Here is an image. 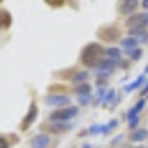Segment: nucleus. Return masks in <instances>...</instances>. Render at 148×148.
I'll return each instance as SVG.
<instances>
[{
    "mask_svg": "<svg viewBox=\"0 0 148 148\" xmlns=\"http://www.w3.org/2000/svg\"><path fill=\"white\" fill-rule=\"evenodd\" d=\"M105 49L101 46V43H89L83 47L82 51V62L89 68H98L102 61L105 59Z\"/></svg>",
    "mask_w": 148,
    "mask_h": 148,
    "instance_id": "1",
    "label": "nucleus"
},
{
    "mask_svg": "<svg viewBox=\"0 0 148 148\" xmlns=\"http://www.w3.org/2000/svg\"><path fill=\"white\" fill-rule=\"evenodd\" d=\"M77 114H79V107L70 105V107H65V108H58V110H55L53 113H51L49 119H51L52 121L68 123V120L74 119Z\"/></svg>",
    "mask_w": 148,
    "mask_h": 148,
    "instance_id": "2",
    "label": "nucleus"
},
{
    "mask_svg": "<svg viewBox=\"0 0 148 148\" xmlns=\"http://www.w3.org/2000/svg\"><path fill=\"white\" fill-rule=\"evenodd\" d=\"M148 25V12L133 14L126 19V27L129 30H145Z\"/></svg>",
    "mask_w": 148,
    "mask_h": 148,
    "instance_id": "3",
    "label": "nucleus"
},
{
    "mask_svg": "<svg viewBox=\"0 0 148 148\" xmlns=\"http://www.w3.org/2000/svg\"><path fill=\"white\" fill-rule=\"evenodd\" d=\"M96 37L101 42L111 43V42H116L120 39V30L116 25H105L96 31Z\"/></svg>",
    "mask_w": 148,
    "mask_h": 148,
    "instance_id": "4",
    "label": "nucleus"
},
{
    "mask_svg": "<svg viewBox=\"0 0 148 148\" xmlns=\"http://www.w3.org/2000/svg\"><path fill=\"white\" fill-rule=\"evenodd\" d=\"M117 64H120V61L105 58L102 62L98 65V68H96V76L101 77V79H107L110 74H113V71H114V68H116Z\"/></svg>",
    "mask_w": 148,
    "mask_h": 148,
    "instance_id": "5",
    "label": "nucleus"
},
{
    "mask_svg": "<svg viewBox=\"0 0 148 148\" xmlns=\"http://www.w3.org/2000/svg\"><path fill=\"white\" fill-rule=\"evenodd\" d=\"M45 102H46V105H51V107L65 108V107H70L71 99H70V96H67V95H56V93H53V95L46 96Z\"/></svg>",
    "mask_w": 148,
    "mask_h": 148,
    "instance_id": "6",
    "label": "nucleus"
},
{
    "mask_svg": "<svg viewBox=\"0 0 148 148\" xmlns=\"http://www.w3.org/2000/svg\"><path fill=\"white\" fill-rule=\"evenodd\" d=\"M37 116H39V107L36 105V102H31V104H30V108H28V113L25 114V117L22 119V126H21V129H22V130H27V129L33 125V123L36 121Z\"/></svg>",
    "mask_w": 148,
    "mask_h": 148,
    "instance_id": "7",
    "label": "nucleus"
},
{
    "mask_svg": "<svg viewBox=\"0 0 148 148\" xmlns=\"http://www.w3.org/2000/svg\"><path fill=\"white\" fill-rule=\"evenodd\" d=\"M45 129L49 133H53V135H61V133H65L70 132L73 129L71 123H59V121H52V123H47L45 126Z\"/></svg>",
    "mask_w": 148,
    "mask_h": 148,
    "instance_id": "8",
    "label": "nucleus"
},
{
    "mask_svg": "<svg viewBox=\"0 0 148 148\" xmlns=\"http://www.w3.org/2000/svg\"><path fill=\"white\" fill-rule=\"evenodd\" d=\"M51 144V135L49 133H39L31 139V148H47Z\"/></svg>",
    "mask_w": 148,
    "mask_h": 148,
    "instance_id": "9",
    "label": "nucleus"
},
{
    "mask_svg": "<svg viewBox=\"0 0 148 148\" xmlns=\"http://www.w3.org/2000/svg\"><path fill=\"white\" fill-rule=\"evenodd\" d=\"M139 6V2L138 0H125L121 2L120 6H119V10L121 15H133V12L136 10V8Z\"/></svg>",
    "mask_w": 148,
    "mask_h": 148,
    "instance_id": "10",
    "label": "nucleus"
},
{
    "mask_svg": "<svg viewBox=\"0 0 148 148\" xmlns=\"http://www.w3.org/2000/svg\"><path fill=\"white\" fill-rule=\"evenodd\" d=\"M120 45H121V47L125 49L126 52H130V51H133V49H138V45H139V42L135 39V37H125V39H121L120 40Z\"/></svg>",
    "mask_w": 148,
    "mask_h": 148,
    "instance_id": "11",
    "label": "nucleus"
},
{
    "mask_svg": "<svg viewBox=\"0 0 148 148\" xmlns=\"http://www.w3.org/2000/svg\"><path fill=\"white\" fill-rule=\"evenodd\" d=\"M144 82H145V76H144V74H142V76H139V77H138L136 80H133L132 83L126 84V86H125V89H123V90H125L126 93H130V92H133V90H136V89H139L141 86L144 84Z\"/></svg>",
    "mask_w": 148,
    "mask_h": 148,
    "instance_id": "12",
    "label": "nucleus"
},
{
    "mask_svg": "<svg viewBox=\"0 0 148 148\" xmlns=\"http://www.w3.org/2000/svg\"><path fill=\"white\" fill-rule=\"evenodd\" d=\"M145 139H148V129H136L130 135L132 142H144Z\"/></svg>",
    "mask_w": 148,
    "mask_h": 148,
    "instance_id": "13",
    "label": "nucleus"
},
{
    "mask_svg": "<svg viewBox=\"0 0 148 148\" xmlns=\"http://www.w3.org/2000/svg\"><path fill=\"white\" fill-rule=\"evenodd\" d=\"M89 79V71H86V70H82V71H77V73H74L73 74V83H76L77 84H83L86 83V80Z\"/></svg>",
    "mask_w": 148,
    "mask_h": 148,
    "instance_id": "14",
    "label": "nucleus"
},
{
    "mask_svg": "<svg viewBox=\"0 0 148 148\" xmlns=\"http://www.w3.org/2000/svg\"><path fill=\"white\" fill-rule=\"evenodd\" d=\"M10 22H12L10 14L8 10H5V9H0V30L2 28H9Z\"/></svg>",
    "mask_w": 148,
    "mask_h": 148,
    "instance_id": "15",
    "label": "nucleus"
},
{
    "mask_svg": "<svg viewBox=\"0 0 148 148\" xmlns=\"http://www.w3.org/2000/svg\"><path fill=\"white\" fill-rule=\"evenodd\" d=\"M105 56L107 58H110V59H116V61H120V58H121V51L119 47H108V49H105Z\"/></svg>",
    "mask_w": 148,
    "mask_h": 148,
    "instance_id": "16",
    "label": "nucleus"
},
{
    "mask_svg": "<svg viewBox=\"0 0 148 148\" xmlns=\"http://www.w3.org/2000/svg\"><path fill=\"white\" fill-rule=\"evenodd\" d=\"M90 84L89 83H83V84H77L76 88H74V92L77 93V96H82V95H90Z\"/></svg>",
    "mask_w": 148,
    "mask_h": 148,
    "instance_id": "17",
    "label": "nucleus"
},
{
    "mask_svg": "<svg viewBox=\"0 0 148 148\" xmlns=\"http://www.w3.org/2000/svg\"><path fill=\"white\" fill-rule=\"evenodd\" d=\"M142 53H144V51H142L141 47H138V49H133V51L127 52V55H129V58H130L132 61H139V59L142 58Z\"/></svg>",
    "mask_w": 148,
    "mask_h": 148,
    "instance_id": "18",
    "label": "nucleus"
},
{
    "mask_svg": "<svg viewBox=\"0 0 148 148\" xmlns=\"http://www.w3.org/2000/svg\"><path fill=\"white\" fill-rule=\"evenodd\" d=\"M104 127L105 125H92L88 130L89 135H98V133H104Z\"/></svg>",
    "mask_w": 148,
    "mask_h": 148,
    "instance_id": "19",
    "label": "nucleus"
},
{
    "mask_svg": "<svg viewBox=\"0 0 148 148\" xmlns=\"http://www.w3.org/2000/svg\"><path fill=\"white\" fill-rule=\"evenodd\" d=\"M114 99H116V89H110L102 101H104V105H107V104H110V102H113Z\"/></svg>",
    "mask_w": 148,
    "mask_h": 148,
    "instance_id": "20",
    "label": "nucleus"
},
{
    "mask_svg": "<svg viewBox=\"0 0 148 148\" xmlns=\"http://www.w3.org/2000/svg\"><path fill=\"white\" fill-rule=\"evenodd\" d=\"M145 104H147V101L144 99V98H142V99H139V101H138L136 104H135V107H133V110H135V113H136V114H139L141 111L144 110Z\"/></svg>",
    "mask_w": 148,
    "mask_h": 148,
    "instance_id": "21",
    "label": "nucleus"
},
{
    "mask_svg": "<svg viewBox=\"0 0 148 148\" xmlns=\"http://www.w3.org/2000/svg\"><path fill=\"white\" fill-rule=\"evenodd\" d=\"M117 125H119V120H117V119L110 120V121H108V125H105V133H108L110 130L116 129V127H117Z\"/></svg>",
    "mask_w": 148,
    "mask_h": 148,
    "instance_id": "22",
    "label": "nucleus"
},
{
    "mask_svg": "<svg viewBox=\"0 0 148 148\" xmlns=\"http://www.w3.org/2000/svg\"><path fill=\"white\" fill-rule=\"evenodd\" d=\"M77 101L80 105H88L90 102V95H82V96H77Z\"/></svg>",
    "mask_w": 148,
    "mask_h": 148,
    "instance_id": "23",
    "label": "nucleus"
},
{
    "mask_svg": "<svg viewBox=\"0 0 148 148\" xmlns=\"http://www.w3.org/2000/svg\"><path fill=\"white\" fill-rule=\"evenodd\" d=\"M138 125H139V116H136V117H133L132 120H129V127L130 129H136Z\"/></svg>",
    "mask_w": 148,
    "mask_h": 148,
    "instance_id": "24",
    "label": "nucleus"
},
{
    "mask_svg": "<svg viewBox=\"0 0 148 148\" xmlns=\"http://www.w3.org/2000/svg\"><path fill=\"white\" fill-rule=\"evenodd\" d=\"M9 147H10L9 141H8L5 136H2V135H0V148H9Z\"/></svg>",
    "mask_w": 148,
    "mask_h": 148,
    "instance_id": "25",
    "label": "nucleus"
},
{
    "mask_svg": "<svg viewBox=\"0 0 148 148\" xmlns=\"http://www.w3.org/2000/svg\"><path fill=\"white\" fill-rule=\"evenodd\" d=\"M46 3L47 5H65V2H64V0H59V2H56V0H55V2H51V0H46Z\"/></svg>",
    "mask_w": 148,
    "mask_h": 148,
    "instance_id": "26",
    "label": "nucleus"
},
{
    "mask_svg": "<svg viewBox=\"0 0 148 148\" xmlns=\"http://www.w3.org/2000/svg\"><path fill=\"white\" fill-rule=\"evenodd\" d=\"M96 84L99 86V88H101V86H105V84H107V80H101V79H99V80L96 82Z\"/></svg>",
    "mask_w": 148,
    "mask_h": 148,
    "instance_id": "27",
    "label": "nucleus"
},
{
    "mask_svg": "<svg viewBox=\"0 0 148 148\" xmlns=\"http://www.w3.org/2000/svg\"><path fill=\"white\" fill-rule=\"evenodd\" d=\"M121 138H123V135H119V136H117L116 139H113V141H111V144H117V142H119Z\"/></svg>",
    "mask_w": 148,
    "mask_h": 148,
    "instance_id": "28",
    "label": "nucleus"
},
{
    "mask_svg": "<svg viewBox=\"0 0 148 148\" xmlns=\"http://www.w3.org/2000/svg\"><path fill=\"white\" fill-rule=\"evenodd\" d=\"M141 5H142V8H144V9H148V0H144V2H142Z\"/></svg>",
    "mask_w": 148,
    "mask_h": 148,
    "instance_id": "29",
    "label": "nucleus"
},
{
    "mask_svg": "<svg viewBox=\"0 0 148 148\" xmlns=\"http://www.w3.org/2000/svg\"><path fill=\"white\" fill-rule=\"evenodd\" d=\"M82 148H92V145H90V144H83Z\"/></svg>",
    "mask_w": 148,
    "mask_h": 148,
    "instance_id": "30",
    "label": "nucleus"
},
{
    "mask_svg": "<svg viewBox=\"0 0 148 148\" xmlns=\"http://www.w3.org/2000/svg\"><path fill=\"white\" fill-rule=\"evenodd\" d=\"M147 92H148V83H147V84H145V89H144V90H142V95H145V93H147Z\"/></svg>",
    "mask_w": 148,
    "mask_h": 148,
    "instance_id": "31",
    "label": "nucleus"
},
{
    "mask_svg": "<svg viewBox=\"0 0 148 148\" xmlns=\"http://www.w3.org/2000/svg\"><path fill=\"white\" fill-rule=\"evenodd\" d=\"M144 73H145V74H148V65L145 67V70H144Z\"/></svg>",
    "mask_w": 148,
    "mask_h": 148,
    "instance_id": "32",
    "label": "nucleus"
},
{
    "mask_svg": "<svg viewBox=\"0 0 148 148\" xmlns=\"http://www.w3.org/2000/svg\"><path fill=\"white\" fill-rule=\"evenodd\" d=\"M133 148H145V147H133Z\"/></svg>",
    "mask_w": 148,
    "mask_h": 148,
    "instance_id": "33",
    "label": "nucleus"
},
{
    "mask_svg": "<svg viewBox=\"0 0 148 148\" xmlns=\"http://www.w3.org/2000/svg\"><path fill=\"white\" fill-rule=\"evenodd\" d=\"M147 42H148V40H147Z\"/></svg>",
    "mask_w": 148,
    "mask_h": 148,
    "instance_id": "34",
    "label": "nucleus"
}]
</instances>
